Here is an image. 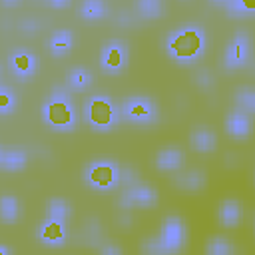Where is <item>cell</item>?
I'll use <instances>...</instances> for the list:
<instances>
[{"label":"cell","instance_id":"obj_1","mask_svg":"<svg viewBox=\"0 0 255 255\" xmlns=\"http://www.w3.org/2000/svg\"><path fill=\"white\" fill-rule=\"evenodd\" d=\"M205 32L197 24H185L167 34L165 40V52L171 60L179 64H191L199 60L205 52Z\"/></svg>","mask_w":255,"mask_h":255},{"label":"cell","instance_id":"obj_2","mask_svg":"<svg viewBox=\"0 0 255 255\" xmlns=\"http://www.w3.org/2000/svg\"><path fill=\"white\" fill-rule=\"evenodd\" d=\"M42 120L54 131H72L76 126V108L64 86H54L42 104Z\"/></svg>","mask_w":255,"mask_h":255},{"label":"cell","instance_id":"obj_3","mask_svg":"<svg viewBox=\"0 0 255 255\" xmlns=\"http://www.w3.org/2000/svg\"><path fill=\"white\" fill-rule=\"evenodd\" d=\"M84 120L96 131H110L120 124L122 114L116 102L104 94H96L84 104Z\"/></svg>","mask_w":255,"mask_h":255},{"label":"cell","instance_id":"obj_4","mask_svg":"<svg viewBox=\"0 0 255 255\" xmlns=\"http://www.w3.org/2000/svg\"><path fill=\"white\" fill-rule=\"evenodd\" d=\"M122 167L114 159H94L84 169L86 183L96 191H110L120 183Z\"/></svg>","mask_w":255,"mask_h":255},{"label":"cell","instance_id":"obj_5","mask_svg":"<svg viewBox=\"0 0 255 255\" xmlns=\"http://www.w3.org/2000/svg\"><path fill=\"white\" fill-rule=\"evenodd\" d=\"M120 114H122V118L129 120L131 124L147 126L157 120V106L147 96H131L122 104Z\"/></svg>","mask_w":255,"mask_h":255},{"label":"cell","instance_id":"obj_6","mask_svg":"<svg viewBox=\"0 0 255 255\" xmlns=\"http://www.w3.org/2000/svg\"><path fill=\"white\" fill-rule=\"evenodd\" d=\"M128 58H129V50L126 42L114 38L104 44L100 52V66L106 74H120L128 66Z\"/></svg>","mask_w":255,"mask_h":255},{"label":"cell","instance_id":"obj_7","mask_svg":"<svg viewBox=\"0 0 255 255\" xmlns=\"http://www.w3.org/2000/svg\"><path fill=\"white\" fill-rule=\"evenodd\" d=\"M249 48H251V34L247 30H237L225 50V66L229 70L243 68L249 58Z\"/></svg>","mask_w":255,"mask_h":255},{"label":"cell","instance_id":"obj_8","mask_svg":"<svg viewBox=\"0 0 255 255\" xmlns=\"http://www.w3.org/2000/svg\"><path fill=\"white\" fill-rule=\"evenodd\" d=\"M120 207L122 209H129V207H149L157 201V193L151 185L147 183H137L131 187H126L120 193Z\"/></svg>","mask_w":255,"mask_h":255},{"label":"cell","instance_id":"obj_9","mask_svg":"<svg viewBox=\"0 0 255 255\" xmlns=\"http://www.w3.org/2000/svg\"><path fill=\"white\" fill-rule=\"evenodd\" d=\"M163 245L171 251V253H177L183 245H185V239H187V229H185V223L181 221V217L177 215H167L163 219V225H161V233L157 235Z\"/></svg>","mask_w":255,"mask_h":255},{"label":"cell","instance_id":"obj_10","mask_svg":"<svg viewBox=\"0 0 255 255\" xmlns=\"http://www.w3.org/2000/svg\"><path fill=\"white\" fill-rule=\"evenodd\" d=\"M8 64H10V70L14 72V76H18L20 80L32 78L36 74V70H38V58L28 48L12 50L10 56H8Z\"/></svg>","mask_w":255,"mask_h":255},{"label":"cell","instance_id":"obj_11","mask_svg":"<svg viewBox=\"0 0 255 255\" xmlns=\"http://www.w3.org/2000/svg\"><path fill=\"white\" fill-rule=\"evenodd\" d=\"M38 239L44 243V245H50V247H60L66 243L68 239V227H66V221H58V219H50L46 217L40 227H38Z\"/></svg>","mask_w":255,"mask_h":255},{"label":"cell","instance_id":"obj_12","mask_svg":"<svg viewBox=\"0 0 255 255\" xmlns=\"http://www.w3.org/2000/svg\"><path fill=\"white\" fill-rule=\"evenodd\" d=\"M225 129H227V133H231L237 139L247 137L251 133V116H247L245 112L233 110L225 120Z\"/></svg>","mask_w":255,"mask_h":255},{"label":"cell","instance_id":"obj_13","mask_svg":"<svg viewBox=\"0 0 255 255\" xmlns=\"http://www.w3.org/2000/svg\"><path fill=\"white\" fill-rule=\"evenodd\" d=\"M243 217V207L237 199H223L217 207V219L225 227H235Z\"/></svg>","mask_w":255,"mask_h":255},{"label":"cell","instance_id":"obj_14","mask_svg":"<svg viewBox=\"0 0 255 255\" xmlns=\"http://www.w3.org/2000/svg\"><path fill=\"white\" fill-rule=\"evenodd\" d=\"M189 143H191L193 149L207 153V151H213V149H215V145H217V135H215V131H213L211 128H203V126H201V128H195V129L189 133Z\"/></svg>","mask_w":255,"mask_h":255},{"label":"cell","instance_id":"obj_15","mask_svg":"<svg viewBox=\"0 0 255 255\" xmlns=\"http://www.w3.org/2000/svg\"><path fill=\"white\" fill-rule=\"evenodd\" d=\"M183 159L185 155L179 147H163L155 155V165L163 171H177L183 165Z\"/></svg>","mask_w":255,"mask_h":255},{"label":"cell","instance_id":"obj_16","mask_svg":"<svg viewBox=\"0 0 255 255\" xmlns=\"http://www.w3.org/2000/svg\"><path fill=\"white\" fill-rule=\"evenodd\" d=\"M205 181H207V177L201 169H187V171H181L173 177V183L185 191H197L205 185Z\"/></svg>","mask_w":255,"mask_h":255},{"label":"cell","instance_id":"obj_17","mask_svg":"<svg viewBox=\"0 0 255 255\" xmlns=\"http://www.w3.org/2000/svg\"><path fill=\"white\" fill-rule=\"evenodd\" d=\"M72 44H74V34H72V30L62 28V30H56V32L50 36V40H48V50L52 52V56H64V54L70 52Z\"/></svg>","mask_w":255,"mask_h":255},{"label":"cell","instance_id":"obj_18","mask_svg":"<svg viewBox=\"0 0 255 255\" xmlns=\"http://www.w3.org/2000/svg\"><path fill=\"white\" fill-rule=\"evenodd\" d=\"M92 80H94L92 72H90L88 68H84V66H76V68H72L70 74H68V86H70L74 92H84V90H88V88L92 86Z\"/></svg>","mask_w":255,"mask_h":255},{"label":"cell","instance_id":"obj_19","mask_svg":"<svg viewBox=\"0 0 255 255\" xmlns=\"http://www.w3.org/2000/svg\"><path fill=\"white\" fill-rule=\"evenodd\" d=\"M70 215H72V205L64 197L48 199V203H46V217L58 219V221H66Z\"/></svg>","mask_w":255,"mask_h":255},{"label":"cell","instance_id":"obj_20","mask_svg":"<svg viewBox=\"0 0 255 255\" xmlns=\"http://www.w3.org/2000/svg\"><path fill=\"white\" fill-rule=\"evenodd\" d=\"M28 163V153L20 147H12V149H6L4 151V161H2V167L8 169V171H20L24 169Z\"/></svg>","mask_w":255,"mask_h":255},{"label":"cell","instance_id":"obj_21","mask_svg":"<svg viewBox=\"0 0 255 255\" xmlns=\"http://www.w3.org/2000/svg\"><path fill=\"white\" fill-rule=\"evenodd\" d=\"M20 217V201L14 195H0V219L4 223H14Z\"/></svg>","mask_w":255,"mask_h":255},{"label":"cell","instance_id":"obj_22","mask_svg":"<svg viewBox=\"0 0 255 255\" xmlns=\"http://www.w3.org/2000/svg\"><path fill=\"white\" fill-rule=\"evenodd\" d=\"M235 104L239 112H245L247 116H251L255 112V90L251 86H243L235 92Z\"/></svg>","mask_w":255,"mask_h":255},{"label":"cell","instance_id":"obj_23","mask_svg":"<svg viewBox=\"0 0 255 255\" xmlns=\"http://www.w3.org/2000/svg\"><path fill=\"white\" fill-rule=\"evenodd\" d=\"M133 8L143 18H159L165 12V4L161 0H137Z\"/></svg>","mask_w":255,"mask_h":255},{"label":"cell","instance_id":"obj_24","mask_svg":"<svg viewBox=\"0 0 255 255\" xmlns=\"http://www.w3.org/2000/svg\"><path fill=\"white\" fill-rule=\"evenodd\" d=\"M108 12V4L102 0H86L80 4V14L86 20H100Z\"/></svg>","mask_w":255,"mask_h":255},{"label":"cell","instance_id":"obj_25","mask_svg":"<svg viewBox=\"0 0 255 255\" xmlns=\"http://www.w3.org/2000/svg\"><path fill=\"white\" fill-rule=\"evenodd\" d=\"M231 16H249L255 10V2L251 0H225L219 2Z\"/></svg>","mask_w":255,"mask_h":255},{"label":"cell","instance_id":"obj_26","mask_svg":"<svg viewBox=\"0 0 255 255\" xmlns=\"http://www.w3.org/2000/svg\"><path fill=\"white\" fill-rule=\"evenodd\" d=\"M80 237H82V243H86V245H100L102 243V237H104V231H102L100 223L92 219V221H88L84 225Z\"/></svg>","mask_w":255,"mask_h":255},{"label":"cell","instance_id":"obj_27","mask_svg":"<svg viewBox=\"0 0 255 255\" xmlns=\"http://www.w3.org/2000/svg\"><path fill=\"white\" fill-rule=\"evenodd\" d=\"M207 255H235V247L227 237H213L207 243Z\"/></svg>","mask_w":255,"mask_h":255},{"label":"cell","instance_id":"obj_28","mask_svg":"<svg viewBox=\"0 0 255 255\" xmlns=\"http://www.w3.org/2000/svg\"><path fill=\"white\" fill-rule=\"evenodd\" d=\"M18 104V98L14 94V90L6 84H0V114L6 116V114H12L14 108Z\"/></svg>","mask_w":255,"mask_h":255},{"label":"cell","instance_id":"obj_29","mask_svg":"<svg viewBox=\"0 0 255 255\" xmlns=\"http://www.w3.org/2000/svg\"><path fill=\"white\" fill-rule=\"evenodd\" d=\"M141 253L143 255H175V253H171L165 245H163V241L159 239V237H147L143 243H141Z\"/></svg>","mask_w":255,"mask_h":255},{"label":"cell","instance_id":"obj_30","mask_svg":"<svg viewBox=\"0 0 255 255\" xmlns=\"http://www.w3.org/2000/svg\"><path fill=\"white\" fill-rule=\"evenodd\" d=\"M120 183H124L126 187L137 185V183H139L137 171H135L133 167H124V169H122V173H120Z\"/></svg>","mask_w":255,"mask_h":255},{"label":"cell","instance_id":"obj_31","mask_svg":"<svg viewBox=\"0 0 255 255\" xmlns=\"http://www.w3.org/2000/svg\"><path fill=\"white\" fill-rule=\"evenodd\" d=\"M195 84L201 86V88H211V86H213V76H211V72L205 70V68L197 70V72H195Z\"/></svg>","mask_w":255,"mask_h":255},{"label":"cell","instance_id":"obj_32","mask_svg":"<svg viewBox=\"0 0 255 255\" xmlns=\"http://www.w3.org/2000/svg\"><path fill=\"white\" fill-rule=\"evenodd\" d=\"M98 253H100V255H124L122 247H120L118 243H112V241H104V243H100Z\"/></svg>","mask_w":255,"mask_h":255},{"label":"cell","instance_id":"obj_33","mask_svg":"<svg viewBox=\"0 0 255 255\" xmlns=\"http://www.w3.org/2000/svg\"><path fill=\"white\" fill-rule=\"evenodd\" d=\"M20 28H22L24 32H28V34H34V32L38 30V22H36L34 18H24V20L20 22Z\"/></svg>","mask_w":255,"mask_h":255},{"label":"cell","instance_id":"obj_34","mask_svg":"<svg viewBox=\"0 0 255 255\" xmlns=\"http://www.w3.org/2000/svg\"><path fill=\"white\" fill-rule=\"evenodd\" d=\"M46 6H50V8H68L70 0H48Z\"/></svg>","mask_w":255,"mask_h":255},{"label":"cell","instance_id":"obj_35","mask_svg":"<svg viewBox=\"0 0 255 255\" xmlns=\"http://www.w3.org/2000/svg\"><path fill=\"white\" fill-rule=\"evenodd\" d=\"M129 221H131V217H129V215H128V209H124V213H122V215H120V223H122V225H124V227H126V225H128V227H129Z\"/></svg>","mask_w":255,"mask_h":255},{"label":"cell","instance_id":"obj_36","mask_svg":"<svg viewBox=\"0 0 255 255\" xmlns=\"http://www.w3.org/2000/svg\"><path fill=\"white\" fill-rule=\"evenodd\" d=\"M0 255H10V249L6 245H0Z\"/></svg>","mask_w":255,"mask_h":255},{"label":"cell","instance_id":"obj_37","mask_svg":"<svg viewBox=\"0 0 255 255\" xmlns=\"http://www.w3.org/2000/svg\"><path fill=\"white\" fill-rule=\"evenodd\" d=\"M2 4H4V6H18L20 2H2Z\"/></svg>","mask_w":255,"mask_h":255},{"label":"cell","instance_id":"obj_38","mask_svg":"<svg viewBox=\"0 0 255 255\" xmlns=\"http://www.w3.org/2000/svg\"><path fill=\"white\" fill-rule=\"evenodd\" d=\"M2 161H4V149L0 147V167H2Z\"/></svg>","mask_w":255,"mask_h":255},{"label":"cell","instance_id":"obj_39","mask_svg":"<svg viewBox=\"0 0 255 255\" xmlns=\"http://www.w3.org/2000/svg\"><path fill=\"white\" fill-rule=\"evenodd\" d=\"M0 76H2V66H0Z\"/></svg>","mask_w":255,"mask_h":255}]
</instances>
